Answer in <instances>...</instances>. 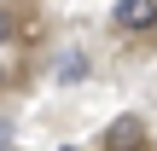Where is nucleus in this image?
<instances>
[{
    "instance_id": "nucleus-1",
    "label": "nucleus",
    "mask_w": 157,
    "mask_h": 151,
    "mask_svg": "<svg viewBox=\"0 0 157 151\" xmlns=\"http://www.w3.org/2000/svg\"><path fill=\"white\" fill-rule=\"evenodd\" d=\"M111 23H117L122 35L157 29V0H117V6H111Z\"/></svg>"
},
{
    "instance_id": "nucleus-2",
    "label": "nucleus",
    "mask_w": 157,
    "mask_h": 151,
    "mask_svg": "<svg viewBox=\"0 0 157 151\" xmlns=\"http://www.w3.org/2000/svg\"><path fill=\"white\" fill-rule=\"evenodd\" d=\"M105 151H146V122L140 116H117L105 128Z\"/></svg>"
},
{
    "instance_id": "nucleus-3",
    "label": "nucleus",
    "mask_w": 157,
    "mask_h": 151,
    "mask_svg": "<svg viewBox=\"0 0 157 151\" xmlns=\"http://www.w3.org/2000/svg\"><path fill=\"white\" fill-rule=\"evenodd\" d=\"M82 70H87V58H82V52H70V58H64V64H58V81H76V76H82Z\"/></svg>"
},
{
    "instance_id": "nucleus-4",
    "label": "nucleus",
    "mask_w": 157,
    "mask_h": 151,
    "mask_svg": "<svg viewBox=\"0 0 157 151\" xmlns=\"http://www.w3.org/2000/svg\"><path fill=\"white\" fill-rule=\"evenodd\" d=\"M12 35H17V17H12V12L0 6V41H12Z\"/></svg>"
},
{
    "instance_id": "nucleus-5",
    "label": "nucleus",
    "mask_w": 157,
    "mask_h": 151,
    "mask_svg": "<svg viewBox=\"0 0 157 151\" xmlns=\"http://www.w3.org/2000/svg\"><path fill=\"white\" fill-rule=\"evenodd\" d=\"M6 87H12V64L0 58V93H6Z\"/></svg>"
},
{
    "instance_id": "nucleus-6",
    "label": "nucleus",
    "mask_w": 157,
    "mask_h": 151,
    "mask_svg": "<svg viewBox=\"0 0 157 151\" xmlns=\"http://www.w3.org/2000/svg\"><path fill=\"white\" fill-rule=\"evenodd\" d=\"M64 151H76V145H64Z\"/></svg>"
}]
</instances>
